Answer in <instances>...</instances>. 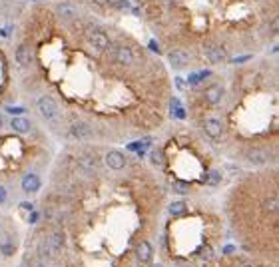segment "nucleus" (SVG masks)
Segmentation results:
<instances>
[{
  "label": "nucleus",
  "mask_w": 279,
  "mask_h": 267,
  "mask_svg": "<svg viewBox=\"0 0 279 267\" xmlns=\"http://www.w3.org/2000/svg\"><path fill=\"white\" fill-rule=\"evenodd\" d=\"M134 251H136L138 261H142V263H150L152 257H154V247H152L150 241H140Z\"/></svg>",
  "instance_id": "obj_16"
},
{
  "label": "nucleus",
  "mask_w": 279,
  "mask_h": 267,
  "mask_svg": "<svg viewBox=\"0 0 279 267\" xmlns=\"http://www.w3.org/2000/svg\"><path fill=\"white\" fill-rule=\"evenodd\" d=\"M34 2H38V0H34Z\"/></svg>",
  "instance_id": "obj_35"
},
{
  "label": "nucleus",
  "mask_w": 279,
  "mask_h": 267,
  "mask_svg": "<svg viewBox=\"0 0 279 267\" xmlns=\"http://www.w3.org/2000/svg\"><path fill=\"white\" fill-rule=\"evenodd\" d=\"M188 211V203L184 201V200H178V201H172L170 203V213L174 215V217H180V215H184Z\"/></svg>",
  "instance_id": "obj_19"
},
{
  "label": "nucleus",
  "mask_w": 279,
  "mask_h": 267,
  "mask_svg": "<svg viewBox=\"0 0 279 267\" xmlns=\"http://www.w3.org/2000/svg\"><path fill=\"white\" fill-rule=\"evenodd\" d=\"M208 76H211V72L209 70H202V72H194V74H190V78H188V84H192V86H196V84H200V82H204Z\"/></svg>",
  "instance_id": "obj_20"
},
{
  "label": "nucleus",
  "mask_w": 279,
  "mask_h": 267,
  "mask_svg": "<svg viewBox=\"0 0 279 267\" xmlns=\"http://www.w3.org/2000/svg\"><path fill=\"white\" fill-rule=\"evenodd\" d=\"M6 196H8V194H6V188H4V186H0V205H2V203L6 201Z\"/></svg>",
  "instance_id": "obj_29"
},
{
  "label": "nucleus",
  "mask_w": 279,
  "mask_h": 267,
  "mask_svg": "<svg viewBox=\"0 0 279 267\" xmlns=\"http://www.w3.org/2000/svg\"><path fill=\"white\" fill-rule=\"evenodd\" d=\"M104 162H106V166H108L110 170H114V172H120V170H124V168L128 166V158H126L120 150H108V152L104 154Z\"/></svg>",
  "instance_id": "obj_10"
},
{
  "label": "nucleus",
  "mask_w": 279,
  "mask_h": 267,
  "mask_svg": "<svg viewBox=\"0 0 279 267\" xmlns=\"http://www.w3.org/2000/svg\"><path fill=\"white\" fill-rule=\"evenodd\" d=\"M245 60H251V56H239V58H233L231 62H233V64H243Z\"/></svg>",
  "instance_id": "obj_31"
},
{
  "label": "nucleus",
  "mask_w": 279,
  "mask_h": 267,
  "mask_svg": "<svg viewBox=\"0 0 279 267\" xmlns=\"http://www.w3.org/2000/svg\"><path fill=\"white\" fill-rule=\"evenodd\" d=\"M88 44H90V48H92L94 52H106V50L112 46L110 36H108L104 30H100V28H96L94 32L88 34Z\"/></svg>",
  "instance_id": "obj_7"
},
{
  "label": "nucleus",
  "mask_w": 279,
  "mask_h": 267,
  "mask_svg": "<svg viewBox=\"0 0 279 267\" xmlns=\"http://www.w3.org/2000/svg\"><path fill=\"white\" fill-rule=\"evenodd\" d=\"M76 166L82 174L86 176H94L98 170H100V158L94 156V154H82L76 158Z\"/></svg>",
  "instance_id": "obj_6"
},
{
  "label": "nucleus",
  "mask_w": 279,
  "mask_h": 267,
  "mask_svg": "<svg viewBox=\"0 0 279 267\" xmlns=\"http://www.w3.org/2000/svg\"><path fill=\"white\" fill-rule=\"evenodd\" d=\"M110 60L118 66H132L136 56H134V50L128 44H116L110 50Z\"/></svg>",
  "instance_id": "obj_4"
},
{
  "label": "nucleus",
  "mask_w": 279,
  "mask_h": 267,
  "mask_svg": "<svg viewBox=\"0 0 279 267\" xmlns=\"http://www.w3.org/2000/svg\"><path fill=\"white\" fill-rule=\"evenodd\" d=\"M202 128L206 132V136L211 140H219L223 136V122L219 118H206Z\"/></svg>",
  "instance_id": "obj_11"
},
{
  "label": "nucleus",
  "mask_w": 279,
  "mask_h": 267,
  "mask_svg": "<svg viewBox=\"0 0 279 267\" xmlns=\"http://www.w3.org/2000/svg\"><path fill=\"white\" fill-rule=\"evenodd\" d=\"M277 209H279L277 196H275V194L267 196V198L263 200V211H265V213H271V215H275V213H277Z\"/></svg>",
  "instance_id": "obj_18"
},
{
  "label": "nucleus",
  "mask_w": 279,
  "mask_h": 267,
  "mask_svg": "<svg viewBox=\"0 0 279 267\" xmlns=\"http://www.w3.org/2000/svg\"><path fill=\"white\" fill-rule=\"evenodd\" d=\"M24 267H46V261H42L40 257H30L24 261Z\"/></svg>",
  "instance_id": "obj_24"
},
{
  "label": "nucleus",
  "mask_w": 279,
  "mask_h": 267,
  "mask_svg": "<svg viewBox=\"0 0 279 267\" xmlns=\"http://www.w3.org/2000/svg\"><path fill=\"white\" fill-rule=\"evenodd\" d=\"M156 2H158V0H156Z\"/></svg>",
  "instance_id": "obj_36"
},
{
  "label": "nucleus",
  "mask_w": 279,
  "mask_h": 267,
  "mask_svg": "<svg viewBox=\"0 0 279 267\" xmlns=\"http://www.w3.org/2000/svg\"><path fill=\"white\" fill-rule=\"evenodd\" d=\"M64 247H66V233H64L62 229L50 231V233L44 237L42 245H40L38 257H40L42 261H46V259H52V257H54L56 253H60Z\"/></svg>",
  "instance_id": "obj_1"
},
{
  "label": "nucleus",
  "mask_w": 279,
  "mask_h": 267,
  "mask_svg": "<svg viewBox=\"0 0 279 267\" xmlns=\"http://www.w3.org/2000/svg\"><path fill=\"white\" fill-rule=\"evenodd\" d=\"M14 60L20 68H28L32 64V52H30V46L28 44H18L16 46V52H14Z\"/></svg>",
  "instance_id": "obj_15"
},
{
  "label": "nucleus",
  "mask_w": 279,
  "mask_h": 267,
  "mask_svg": "<svg viewBox=\"0 0 279 267\" xmlns=\"http://www.w3.org/2000/svg\"><path fill=\"white\" fill-rule=\"evenodd\" d=\"M54 12H56V16H58L62 22H74V20L80 16L78 6H74L72 2H58V4L54 6Z\"/></svg>",
  "instance_id": "obj_9"
},
{
  "label": "nucleus",
  "mask_w": 279,
  "mask_h": 267,
  "mask_svg": "<svg viewBox=\"0 0 279 267\" xmlns=\"http://www.w3.org/2000/svg\"><path fill=\"white\" fill-rule=\"evenodd\" d=\"M223 96H225L223 84H209V86L204 90V100H206V104H209V106H217V104L223 100Z\"/></svg>",
  "instance_id": "obj_13"
},
{
  "label": "nucleus",
  "mask_w": 279,
  "mask_h": 267,
  "mask_svg": "<svg viewBox=\"0 0 279 267\" xmlns=\"http://www.w3.org/2000/svg\"><path fill=\"white\" fill-rule=\"evenodd\" d=\"M190 60H192V56H190L186 50H182V48H176V50H170V52H168V62H170V66H172L174 70H184V68H188Z\"/></svg>",
  "instance_id": "obj_12"
},
{
  "label": "nucleus",
  "mask_w": 279,
  "mask_h": 267,
  "mask_svg": "<svg viewBox=\"0 0 279 267\" xmlns=\"http://www.w3.org/2000/svg\"><path fill=\"white\" fill-rule=\"evenodd\" d=\"M6 112H8V114H14V116H20V114H24L26 110L20 108V106H6Z\"/></svg>",
  "instance_id": "obj_25"
},
{
  "label": "nucleus",
  "mask_w": 279,
  "mask_h": 267,
  "mask_svg": "<svg viewBox=\"0 0 279 267\" xmlns=\"http://www.w3.org/2000/svg\"><path fill=\"white\" fill-rule=\"evenodd\" d=\"M204 54H206V58H208L209 64H223L227 60L225 46H221L217 42H206L204 44Z\"/></svg>",
  "instance_id": "obj_5"
},
{
  "label": "nucleus",
  "mask_w": 279,
  "mask_h": 267,
  "mask_svg": "<svg viewBox=\"0 0 279 267\" xmlns=\"http://www.w3.org/2000/svg\"><path fill=\"white\" fill-rule=\"evenodd\" d=\"M146 10L150 12L148 16H150L152 20H156V18H160V14H162V10H160V8H156V6H150V8H146Z\"/></svg>",
  "instance_id": "obj_26"
},
{
  "label": "nucleus",
  "mask_w": 279,
  "mask_h": 267,
  "mask_svg": "<svg viewBox=\"0 0 279 267\" xmlns=\"http://www.w3.org/2000/svg\"><path fill=\"white\" fill-rule=\"evenodd\" d=\"M172 190H174V194L186 196V194H190V184H188V182H182V180H176V182L172 184Z\"/></svg>",
  "instance_id": "obj_22"
},
{
  "label": "nucleus",
  "mask_w": 279,
  "mask_h": 267,
  "mask_svg": "<svg viewBox=\"0 0 279 267\" xmlns=\"http://www.w3.org/2000/svg\"><path fill=\"white\" fill-rule=\"evenodd\" d=\"M92 2L96 6H108V4H112V0H92Z\"/></svg>",
  "instance_id": "obj_30"
},
{
  "label": "nucleus",
  "mask_w": 279,
  "mask_h": 267,
  "mask_svg": "<svg viewBox=\"0 0 279 267\" xmlns=\"http://www.w3.org/2000/svg\"><path fill=\"white\" fill-rule=\"evenodd\" d=\"M233 267H253L251 263H247V261H239V263H235Z\"/></svg>",
  "instance_id": "obj_33"
},
{
  "label": "nucleus",
  "mask_w": 279,
  "mask_h": 267,
  "mask_svg": "<svg viewBox=\"0 0 279 267\" xmlns=\"http://www.w3.org/2000/svg\"><path fill=\"white\" fill-rule=\"evenodd\" d=\"M36 108H38L40 116H42L46 122H54V120L58 118V114H60V106H58V102H56L52 96H48V94L38 98Z\"/></svg>",
  "instance_id": "obj_3"
},
{
  "label": "nucleus",
  "mask_w": 279,
  "mask_h": 267,
  "mask_svg": "<svg viewBox=\"0 0 279 267\" xmlns=\"http://www.w3.org/2000/svg\"><path fill=\"white\" fill-rule=\"evenodd\" d=\"M150 48H152L154 52H158V54H160V46L156 44V40H152V42H150Z\"/></svg>",
  "instance_id": "obj_32"
},
{
  "label": "nucleus",
  "mask_w": 279,
  "mask_h": 267,
  "mask_svg": "<svg viewBox=\"0 0 279 267\" xmlns=\"http://www.w3.org/2000/svg\"><path fill=\"white\" fill-rule=\"evenodd\" d=\"M172 114H174L176 118H180V120H184V118H186V112H184V108L180 106V100H178V98H174V100H172Z\"/></svg>",
  "instance_id": "obj_23"
},
{
  "label": "nucleus",
  "mask_w": 279,
  "mask_h": 267,
  "mask_svg": "<svg viewBox=\"0 0 279 267\" xmlns=\"http://www.w3.org/2000/svg\"><path fill=\"white\" fill-rule=\"evenodd\" d=\"M114 6L116 8H130V2H128V0H116Z\"/></svg>",
  "instance_id": "obj_28"
},
{
  "label": "nucleus",
  "mask_w": 279,
  "mask_h": 267,
  "mask_svg": "<svg viewBox=\"0 0 279 267\" xmlns=\"http://www.w3.org/2000/svg\"><path fill=\"white\" fill-rule=\"evenodd\" d=\"M2 126H4V118L0 116V130H2Z\"/></svg>",
  "instance_id": "obj_34"
},
{
  "label": "nucleus",
  "mask_w": 279,
  "mask_h": 267,
  "mask_svg": "<svg viewBox=\"0 0 279 267\" xmlns=\"http://www.w3.org/2000/svg\"><path fill=\"white\" fill-rule=\"evenodd\" d=\"M20 186H22V192H24V194H38L40 188H42V180H40L38 174L30 172V174H26V176L22 178Z\"/></svg>",
  "instance_id": "obj_14"
},
{
  "label": "nucleus",
  "mask_w": 279,
  "mask_h": 267,
  "mask_svg": "<svg viewBox=\"0 0 279 267\" xmlns=\"http://www.w3.org/2000/svg\"><path fill=\"white\" fill-rule=\"evenodd\" d=\"M245 160H247L251 166H255V168H261V166H267V164H269V160H271V154H269V150L255 146V148L247 150V154H245Z\"/></svg>",
  "instance_id": "obj_8"
},
{
  "label": "nucleus",
  "mask_w": 279,
  "mask_h": 267,
  "mask_svg": "<svg viewBox=\"0 0 279 267\" xmlns=\"http://www.w3.org/2000/svg\"><path fill=\"white\" fill-rule=\"evenodd\" d=\"M94 136V130L88 122L84 120H74L70 122L68 126V138L70 140H76V142H86V140H92Z\"/></svg>",
  "instance_id": "obj_2"
},
{
  "label": "nucleus",
  "mask_w": 279,
  "mask_h": 267,
  "mask_svg": "<svg viewBox=\"0 0 279 267\" xmlns=\"http://www.w3.org/2000/svg\"><path fill=\"white\" fill-rule=\"evenodd\" d=\"M10 128H12L16 134H28V132L32 130V122H30L28 118H24V116H14V118L10 120Z\"/></svg>",
  "instance_id": "obj_17"
},
{
  "label": "nucleus",
  "mask_w": 279,
  "mask_h": 267,
  "mask_svg": "<svg viewBox=\"0 0 279 267\" xmlns=\"http://www.w3.org/2000/svg\"><path fill=\"white\" fill-rule=\"evenodd\" d=\"M206 184L208 186H219L221 184V172L219 170H209L206 174Z\"/></svg>",
  "instance_id": "obj_21"
},
{
  "label": "nucleus",
  "mask_w": 279,
  "mask_h": 267,
  "mask_svg": "<svg viewBox=\"0 0 279 267\" xmlns=\"http://www.w3.org/2000/svg\"><path fill=\"white\" fill-rule=\"evenodd\" d=\"M18 207H20V211H28V213H30V211L34 209V203H32V201H22Z\"/></svg>",
  "instance_id": "obj_27"
}]
</instances>
